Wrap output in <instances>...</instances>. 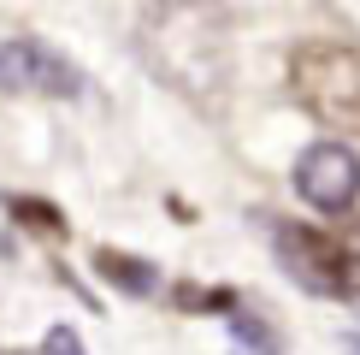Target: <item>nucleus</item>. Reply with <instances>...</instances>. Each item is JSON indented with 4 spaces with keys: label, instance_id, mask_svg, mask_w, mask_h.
<instances>
[{
    "label": "nucleus",
    "instance_id": "obj_1",
    "mask_svg": "<svg viewBox=\"0 0 360 355\" xmlns=\"http://www.w3.org/2000/svg\"><path fill=\"white\" fill-rule=\"evenodd\" d=\"M290 95L319 125L354 130L360 137V48L331 36H307L290 48Z\"/></svg>",
    "mask_w": 360,
    "mask_h": 355
},
{
    "label": "nucleus",
    "instance_id": "obj_2",
    "mask_svg": "<svg viewBox=\"0 0 360 355\" xmlns=\"http://www.w3.org/2000/svg\"><path fill=\"white\" fill-rule=\"evenodd\" d=\"M278 266L313 296H337V302H354L360 296V255L337 237L313 231V225H278Z\"/></svg>",
    "mask_w": 360,
    "mask_h": 355
},
{
    "label": "nucleus",
    "instance_id": "obj_3",
    "mask_svg": "<svg viewBox=\"0 0 360 355\" xmlns=\"http://www.w3.org/2000/svg\"><path fill=\"white\" fill-rule=\"evenodd\" d=\"M0 89L6 95H41V101H65L83 89V71L65 54H53L36 36H12L0 42Z\"/></svg>",
    "mask_w": 360,
    "mask_h": 355
},
{
    "label": "nucleus",
    "instance_id": "obj_4",
    "mask_svg": "<svg viewBox=\"0 0 360 355\" xmlns=\"http://www.w3.org/2000/svg\"><path fill=\"white\" fill-rule=\"evenodd\" d=\"M295 196L319 213L360 207V154L349 142H307L295 160Z\"/></svg>",
    "mask_w": 360,
    "mask_h": 355
},
{
    "label": "nucleus",
    "instance_id": "obj_5",
    "mask_svg": "<svg viewBox=\"0 0 360 355\" xmlns=\"http://www.w3.org/2000/svg\"><path fill=\"white\" fill-rule=\"evenodd\" d=\"M95 273L107 278V285L130 290V296H148V290L160 285V278H154V266H148V261H136V255H124V249H101V255H95Z\"/></svg>",
    "mask_w": 360,
    "mask_h": 355
},
{
    "label": "nucleus",
    "instance_id": "obj_6",
    "mask_svg": "<svg viewBox=\"0 0 360 355\" xmlns=\"http://www.w3.org/2000/svg\"><path fill=\"white\" fill-rule=\"evenodd\" d=\"M231 325H236V337H243V344H254V355H283V337H278L260 314H248V308H231Z\"/></svg>",
    "mask_w": 360,
    "mask_h": 355
},
{
    "label": "nucleus",
    "instance_id": "obj_7",
    "mask_svg": "<svg viewBox=\"0 0 360 355\" xmlns=\"http://www.w3.org/2000/svg\"><path fill=\"white\" fill-rule=\"evenodd\" d=\"M6 207H12V219H24V225H36V231H65V219H59L48 201H36V196H12Z\"/></svg>",
    "mask_w": 360,
    "mask_h": 355
},
{
    "label": "nucleus",
    "instance_id": "obj_8",
    "mask_svg": "<svg viewBox=\"0 0 360 355\" xmlns=\"http://www.w3.org/2000/svg\"><path fill=\"white\" fill-rule=\"evenodd\" d=\"M342 349H349V355H360V332H349V337H342Z\"/></svg>",
    "mask_w": 360,
    "mask_h": 355
}]
</instances>
